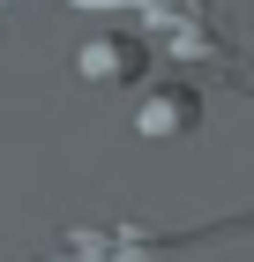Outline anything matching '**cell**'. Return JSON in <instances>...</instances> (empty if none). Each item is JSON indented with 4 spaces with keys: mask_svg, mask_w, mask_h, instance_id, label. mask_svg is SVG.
Here are the masks:
<instances>
[{
    "mask_svg": "<svg viewBox=\"0 0 254 262\" xmlns=\"http://www.w3.org/2000/svg\"><path fill=\"white\" fill-rule=\"evenodd\" d=\"M165 127H187V105H172V98L142 105V135H165Z\"/></svg>",
    "mask_w": 254,
    "mask_h": 262,
    "instance_id": "cell-1",
    "label": "cell"
},
{
    "mask_svg": "<svg viewBox=\"0 0 254 262\" xmlns=\"http://www.w3.org/2000/svg\"><path fill=\"white\" fill-rule=\"evenodd\" d=\"M75 8H112V0H75Z\"/></svg>",
    "mask_w": 254,
    "mask_h": 262,
    "instance_id": "cell-2",
    "label": "cell"
}]
</instances>
